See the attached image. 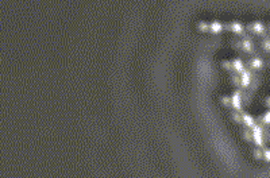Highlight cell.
Masks as SVG:
<instances>
[{"label": "cell", "instance_id": "6da1fadb", "mask_svg": "<svg viewBox=\"0 0 270 178\" xmlns=\"http://www.w3.org/2000/svg\"><path fill=\"white\" fill-rule=\"evenodd\" d=\"M250 101H252V92L243 91V89H234L233 92L220 96L221 106L231 111L243 110L244 106H248Z\"/></svg>", "mask_w": 270, "mask_h": 178}, {"label": "cell", "instance_id": "7a4b0ae2", "mask_svg": "<svg viewBox=\"0 0 270 178\" xmlns=\"http://www.w3.org/2000/svg\"><path fill=\"white\" fill-rule=\"evenodd\" d=\"M242 138L248 143L253 144V147H261V146H266L270 138V131L269 129L257 123L253 127L242 129Z\"/></svg>", "mask_w": 270, "mask_h": 178}, {"label": "cell", "instance_id": "3957f363", "mask_svg": "<svg viewBox=\"0 0 270 178\" xmlns=\"http://www.w3.org/2000/svg\"><path fill=\"white\" fill-rule=\"evenodd\" d=\"M230 81L236 89H243V91L249 92L255 91V88L258 85V79L255 76V73L249 70V69H244L239 73L230 74Z\"/></svg>", "mask_w": 270, "mask_h": 178}, {"label": "cell", "instance_id": "277c9868", "mask_svg": "<svg viewBox=\"0 0 270 178\" xmlns=\"http://www.w3.org/2000/svg\"><path fill=\"white\" fill-rule=\"evenodd\" d=\"M197 29L202 33H211V34H219L226 30V23L220 19H201L197 20Z\"/></svg>", "mask_w": 270, "mask_h": 178}, {"label": "cell", "instance_id": "5b68a950", "mask_svg": "<svg viewBox=\"0 0 270 178\" xmlns=\"http://www.w3.org/2000/svg\"><path fill=\"white\" fill-rule=\"evenodd\" d=\"M233 47L239 52V53L249 54V56H254L255 54V42L253 41L252 37L249 35H243V37H238L233 41Z\"/></svg>", "mask_w": 270, "mask_h": 178}, {"label": "cell", "instance_id": "8992f818", "mask_svg": "<svg viewBox=\"0 0 270 178\" xmlns=\"http://www.w3.org/2000/svg\"><path fill=\"white\" fill-rule=\"evenodd\" d=\"M230 118L235 124L240 125L242 129H249V127H253L254 124H257V119L250 112L244 110L233 111L231 115H230Z\"/></svg>", "mask_w": 270, "mask_h": 178}, {"label": "cell", "instance_id": "52a82bcc", "mask_svg": "<svg viewBox=\"0 0 270 178\" xmlns=\"http://www.w3.org/2000/svg\"><path fill=\"white\" fill-rule=\"evenodd\" d=\"M221 68L224 69L226 72H229L230 74L239 73L244 70V69H248L246 68V61L242 57L226 58V60L221 61Z\"/></svg>", "mask_w": 270, "mask_h": 178}, {"label": "cell", "instance_id": "ba28073f", "mask_svg": "<svg viewBox=\"0 0 270 178\" xmlns=\"http://www.w3.org/2000/svg\"><path fill=\"white\" fill-rule=\"evenodd\" d=\"M246 31H249L250 34L255 35V37L263 38L265 35H267V26L261 20H253V22L246 24Z\"/></svg>", "mask_w": 270, "mask_h": 178}, {"label": "cell", "instance_id": "9c48e42d", "mask_svg": "<svg viewBox=\"0 0 270 178\" xmlns=\"http://www.w3.org/2000/svg\"><path fill=\"white\" fill-rule=\"evenodd\" d=\"M265 60H263L261 56L258 54H254V56H250L249 60L246 61V68L252 72H261L263 68H265Z\"/></svg>", "mask_w": 270, "mask_h": 178}, {"label": "cell", "instance_id": "30bf717a", "mask_svg": "<svg viewBox=\"0 0 270 178\" xmlns=\"http://www.w3.org/2000/svg\"><path fill=\"white\" fill-rule=\"evenodd\" d=\"M226 30L230 31L231 34L238 35V37H243L246 35V24H243L240 20H230L226 23Z\"/></svg>", "mask_w": 270, "mask_h": 178}, {"label": "cell", "instance_id": "8fae6325", "mask_svg": "<svg viewBox=\"0 0 270 178\" xmlns=\"http://www.w3.org/2000/svg\"><path fill=\"white\" fill-rule=\"evenodd\" d=\"M253 158L261 162L270 163V147L267 146H261V147H253L252 150Z\"/></svg>", "mask_w": 270, "mask_h": 178}, {"label": "cell", "instance_id": "7c38bea8", "mask_svg": "<svg viewBox=\"0 0 270 178\" xmlns=\"http://www.w3.org/2000/svg\"><path fill=\"white\" fill-rule=\"evenodd\" d=\"M255 119H257V123H258V124L263 125V127H266V129H270V110H265Z\"/></svg>", "mask_w": 270, "mask_h": 178}, {"label": "cell", "instance_id": "4fadbf2b", "mask_svg": "<svg viewBox=\"0 0 270 178\" xmlns=\"http://www.w3.org/2000/svg\"><path fill=\"white\" fill-rule=\"evenodd\" d=\"M259 47L265 54L270 56V35H265L263 38H261L259 41Z\"/></svg>", "mask_w": 270, "mask_h": 178}, {"label": "cell", "instance_id": "5bb4252c", "mask_svg": "<svg viewBox=\"0 0 270 178\" xmlns=\"http://www.w3.org/2000/svg\"><path fill=\"white\" fill-rule=\"evenodd\" d=\"M267 30H270V24H269V26H267Z\"/></svg>", "mask_w": 270, "mask_h": 178}, {"label": "cell", "instance_id": "9a60e30c", "mask_svg": "<svg viewBox=\"0 0 270 178\" xmlns=\"http://www.w3.org/2000/svg\"><path fill=\"white\" fill-rule=\"evenodd\" d=\"M269 66H270V60H269Z\"/></svg>", "mask_w": 270, "mask_h": 178}]
</instances>
